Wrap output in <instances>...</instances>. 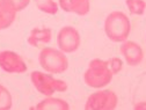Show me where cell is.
Wrapping results in <instances>:
<instances>
[{
    "mask_svg": "<svg viewBox=\"0 0 146 110\" xmlns=\"http://www.w3.org/2000/svg\"><path fill=\"white\" fill-rule=\"evenodd\" d=\"M104 31L107 37L115 42H124L129 38L131 32V22L123 12H111L104 21Z\"/></svg>",
    "mask_w": 146,
    "mask_h": 110,
    "instance_id": "cell-1",
    "label": "cell"
},
{
    "mask_svg": "<svg viewBox=\"0 0 146 110\" xmlns=\"http://www.w3.org/2000/svg\"><path fill=\"white\" fill-rule=\"evenodd\" d=\"M114 73L109 67L108 60L93 59L84 74V80L87 86L92 88H102L110 83Z\"/></svg>",
    "mask_w": 146,
    "mask_h": 110,
    "instance_id": "cell-2",
    "label": "cell"
},
{
    "mask_svg": "<svg viewBox=\"0 0 146 110\" xmlns=\"http://www.w3.org/2000/svg\"><path fill=\"white\" fill-rule=\"evenodd\" d=\"M40 65L53 74L64 73L68 67V60L62 50L53 48H43L38 56Z\"/></svg>",
    "mask_w": 146,
    "mask_h": 110,
    "instance_id": "cell-3",
    "label": "cell"
},
{
    "mask_svg": "<svg viewBox=\"0 0 146 110\" xmlns=\"http://www.w3.org/2000/svg\"><path fill=\"white\" fill-rule=\"evenodd\" d=\"M30 79L36 90H38L44 96H51L56 91H65L67 89V83L64 80L56 79L41 71L31 72Z\"/></svg>",
    "mask_w": 146,
    "mask_h": 110,
    "instance_id": "cell-4",
    "label": "cell"
},
{
    "mask_svg": "<svg viewBox=\"0 0 146 110\" xmlns=\"http://www.w3.org/2000/svg\"><path fill=\"white\" fill-rule=\"evenodd\" d=\"M117 95L113 90L104 89L95 91L90 95L86 103L85 109L86 110H114L117 107Z\"/></svg>",
    "mask_w": 146,
    "mask_h": 110,
    "instance_id": "cell-5",
    "label": "cell"
},
{
    "mask_svg": "<svg viewBox=\"0 0 146 110\" xmlns=\"http://www.w3.org/2000/svg\"><path fill=\"white\" fill-rule=\"evenodd\" d=\"M81 38L79 31L71 26L63 27L58 35H57V44L59 50H62L64 53H72L78 50L80 46Z\"/></svg>",
    "mask_w": 146,
    "mask_h": 110,
    "instance_id": "cell-6",
    "label": "cell"
},
{
    "mask_svg": "<svg viewBox=\"0 0 146 110\" xmlns=\"http://www.w3.org/2000/svg\"><path fill=\"white\" fill-rule=\"evenodd\" d=\"M0 68L7 73H25L28 68L23 58L14 51L4 50L0 52Z\"/></svg>",
    "mask_w": 146,
    "mask_h": 110,
    "instance_id": "cell-7",
    "label": "cell"
},
{
    "mask_svg": "<svg viewBox=\"0 0 146 110\" xmlns=\"http://www.w3.org/2000/svg\"><path fill=\"white\" fill-rule=\"evenodd\" d=\"M119 50L129 66H137L143 62V58H144L143 49L136 42L124 41Z\"/></svg>",
    "mask_w": 146,
    "mask_h": 110,
    "instance_id": "cell-8",
    "label": "cell"
},
{
    "mask_svg": "<svg viewBox=\"0 0 146 110\" xmlns=\"http://www.w3.org/2000/svg\"><path fill=\"white\" fill-rule=\"evenodd\" d=\"M59 6L63 11L68 13H76L78 15H86L89 12V0H59Z\"/></svg>",
    "mask_w": 146,
    "mask_h": 110,
    "instance_id": "cell-9",
    "label": "cell"
},
{
    "mask_svg": "<svg viewBox=\"0 0 146 110\" xmlns=\"http://www.w3.org/2000/svg\"><path fill=\"white\" fill-rule=\"evenodd\" d=\"M16 11L5 0H0V31L8 28L15 20Z\"/></svg>",
    "mask_w": 146,
    "mask_h": 110,
    "instance_id": "cell-10",
    "label": "cell"
},
{
    "mask_svg": "<svg viewBox=\"0 0 146 110\" xmlns=\"http://www.w3.org/2000/svg\"><path fill=\"white\" fill-rule=\"evenodd\" d=\"M52 37L50 28H35L30 31L28 37V44L31 46H38L41 43H49Z\"/></svg>",
    "mask_w": 146,
    "mask_h": 110,
    "instance_id": "cell-11",
    "label": "cell"
},
{
    "mask_svg": "<svg viewBox=\"0 0 146 110\" xmlns=\"http://www.w3.org/2000/svg\"><path fill=\"white\" fill-rule=\"evenodd\" d=\"M37 110H68L70 105L66 101L62 99H53L49 97L42 100L37 105H36Z\"/></svg>",
    "mask_w": 146,
    "mask_h": 110,
    "instance_id": "cell-12",
    "label": "cell"
},
{
    "mask_svg": "<svg viewBox=\"0 0 146 110\" xmlns=\"http://www.w3.org/2000/svg\"><path fill=\"white\" fill-rule=\"evenodd\" d=\"M34 1L36 6H37V8L43 13L54 15L58 12V5L53 0H34Z\"/></svg>",
    "mask_w": 146,
    "mask_h": 110,
    "instance_id": "cell-13",
    "label": "cell"
},
{
    "mask_svg": "<svg viewBox=\"0 0 146 110\" xmlns=\"http://www.w3.org/2000/svg\"><path fill=\"white\" fill-rule=\"evenodd\" d=\"M126 7L129 12L133 15H141L145 13L146 9V1L145 0H125Z\"/></svg>",
    "mask_w": 146,
    "mask_h": 110,
    "instance_id": "cell-14",
    "label": "cell"
},
{
    "mask_svg": "<svg viewBox=\"0 0 146 110\" xmlns=\"http://www.w3.org/2000/svg\"><path fill=\"white\" fill-rule=\"evenodd\" d=\"M12 104L13 99L9 90L5 86L0 85V110H8L12 108Z\"/></svg>",
    "mask_w": 146,
    "mask_h": 110,
    "instance_id": "cell-15",
    "label": "cell"
},
{
    "mask_svg": "<svg viewBox=\"0 0 146 110\" xmlns=\"http://www.w3.org/2000/svg\"><path fill=\"white\" fill-rule=\"evenodd\" d=\"M5 1H7L9 5H12L16 12L25 9L30 4V0H5Z\"/></svg>",
    "mask_w": 146,
    "mask_h": 110,
    "instance_id": "cell-16",
    "label": "cell"
},
{
    "mask_svg": "<svg viewBox=\"0 0 146 110\" xmlns=\"http://www.w3.org/2000/svg\"><path fill=\"white\" fill-rule=\"evenodd\" d=\"M109 63V67H110V70L113 71L114 74H116V73H118L121 70H122V66H123V63L119 58H111L110 60H108Z\"/></svg>",
    "mask_w": 146,
    "mask_h": 110,
    "instance_id": "cell-17",
    "label": "cell"
},
{
    "mask_svg": "<svg viewBox=\"0 0 146 110\" xmlns=\"http://www.w3.org/2000/svg\"><path fill=\"white\" fill-rule=\"evenodd\" d=\"M135 109H138V110H146V102H139L138 104L135 105Z\"/></svg>",
    "mask_w": 146,
    "mask_h": 110,
    "instance_id": "cell-18",
    "label": "cell"
}]
</instances>
